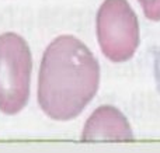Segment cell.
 <instances>
[{
  "label": "cell",
  "mask_w": 160,
  "mask_h": 153,
  "mask_svg": "<svg viewBox=\"0 0 160 153\" xmlns=\"http://www.w3.org/2000/svg\"><path fill=\"white\" fill-rule=\"evenodd\" d=\"M133 134L127 117L112 106H101L93 111L83 128V142H125L132 141Z\"/></svg>",
  "instance_id": "4"
},
{
  "label": "cell",
  "mask_w": 160,
  "mask_h": 153,
  "mask_svg": "<svg viewBox=\"0 0 160 153\" xmlns=\"http://www.w3.org/2000/svg\"><path fill=\"white\" fill-rule=\"evenodd\" d=\"M145 16L152 21H160V0H138Z\"/></svg>",
  "instance_id": "5"
},
{
  "label": "cell",
  "mask_w": 160,
  "mask_h": 153,
  "mask_svg": "<svg viewBox=\"0 0 160 153\" xmlns=\"http://www.w3.org/2000/svg\"><path fill=\"white\" fill-rule=\"evenodd\" d=\"M100 84V65L73 35H59L47 47L38 76V103L56 121L78 117Z\"/></svg>",
  "instance_id": "1"
},
{
  "label": "cell",
  "mask_w": 160,
  "mask_h": 153,
  "mask_svg": "<svg viewBox=\"0 0 160 153\" xmlns=\"http://www.w3.org/2000/svg\"><path fill=\"white\" fill-rule=\"evenodd\" d=\"M97 38L112 62L131 59L139 45V22L127 0H104L97 13Z\"/></svg>",
  "instance_id": "3"
},
{
  "label": "cell",
  "mask_w": 160,
  "mask_h": 153,
  "mask_svg": "<svg viewBox=\"0 0 160 153\" xmlns=\"http://www.w3.org/2000/svg\"><path fill=\"white\" fill-rule=\"evenodd\" d=\"M32 56L27 41L16 32L0 35V110L17 114L30 97Z\"/></svg>",
  "instance_id": "2"
},
{
  "label": "cell",
  "mask_w": 160,
  "mask_h": 153,
  "mask_svg": "<svg viewBox=\"0 0 160 153\" xmlns=\"http://www.w3.org/2000/svg\"><path fill=\"white\" fill-rule=\"evenodd\" d=\"M155 79L158 83V89L160 91V47L155 53Z\"/></svg>",
  "instance_id": "6"
}]
</instances>
